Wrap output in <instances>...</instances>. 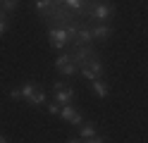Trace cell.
<instances>
[{"label":"cell","instance_id":"cell-19","mask_svg":"<svg viewBox=\"0 0 148 143\" xmlns=\"http://www.w3.org/2000/svg\"><path fill=\"white\" fill-rule=\"evenodd\" d=\"M84 143H105V141L100 138V136H96V138H91V141H84Z\"/></svg>","mask_w":148,"mask_h":143},{"label":"cell","instance_id":"cell-10","mask_svg":"<svg viewBox=\"0 0 148 143\" xmlns=\"http://www.w3.org/2000/svg\"><path fill=\"white\" fill-rule=\"evenodd\" d=\"M91 36H93V41H105V38L112 36V26L110 24H93L91 26Z\"/></svg>","mask_w":148,"mask_h":143},{"label":"cell","instance_id":"cell-12","mask_svg":"<svg viewBox=\"0 0 148 143\" xmlns=\"http://www.w3.org/2000/svg\"><path fill=\"white\" fill-rule=\"evenodd\" d=\"M98 136V127L93 122L91 124H84V127H81V131H79V138H86V141H91V138H96Z\"/></svg>","mask_w":148,"mask_h":143},{"label":"cell","instance_id":"cell-13","mask_svg":"<svg viewBox=\"0 0 148 143\" xmlns=\"http://www.w3.org/2000/svg\"><path fill=\"white\" fill-rule=\"evenodd\" d=\"M91 88H93V93L98 95V98H105V95H108V83L103 81V79H96V81H91Z\"/></svg>","mask_w":148,"mask_h":143},{"label":"cell","instance_id":"cell-9","mask_svg":"<svg viewBox=\"0 0 148 143\" xmlns=\"http://www.w3.org/2000/svg\"><path fill=\"white\" fill-rule=\"evenodd\" d=\"M60 117L67 122V124H74V127H81V122H84V119H81V112H79V110H74L72 105H69V107H62Z\"/></svg>","mask_w":148,"mask_h":143},{"label":"cell","instance_id":"cell-14","mask_svg":"<svg viewBox=\"0 0 148 143\" xmlns=\"http://www.w3.org/2000/svg\"><path fill=\"white\" fill-rule=\"evenodd\" d=\"M34 7H36V12H41V14H45V12H50V7H53V3H50V0H36V3H34Z\"/></svg>","mask_w":148,"mask_h":143},{"label":"cell","instance_id":"cell-7","mask_svg":"<svg viewBox=\"0 0 148 143\" xmlns=\"http://www.w3.org/2000/svg\"><path fill=\"white\" fill-rule=\"evenodd\" d=\"M38 88H41V86H36V83H31V81H29V83H24L22 88H12V91H10V95H12L14 100H22V98H24L26 103H29V100L34 98V93L38 91Z\"/></svg>","mask_w":148,"mask_h":143},{"label":"cell","instance_id":"cell-1","mask_svg":"<svg viewBox=\"0 0 148 143\" xmlns=\"http://www.w3.org/2000/svg\"><path fill=\"white\" fill-rule=\"evenodd\" d=\"M67 34L72 38V43L74 48H81V45H91L93 43V36H91V26L86 24H79V22H74L67 26Z\"/></svg>","mask_w":148,"mask_h":143},{"label":"cell","instance_id":"cell-20","mask_svg":"<svg viewBox=\"0 0 148 143\" xmlns=\"http://www.w3.org/2000/svg\"><path fill=\"white\" fill-rule=\"evenodd\" d=\"M67 143H84V141H77V138H74V141H67Z\"/></svg>","mask_w":148,"mask_h":143},{"label":"cell","instance_id":"cell-6","mask_svg":"<svg viewBox=\"0 0 148 143\" xmlns=\"http://www.w3.org/2000/svg\"><path fill=\"white\" fill-rule=\"evenodd\" d=\"M55 69H58L60 74H64V76H74L79 67H77V62L72 60L69 53H64V55H60L58 60H55Z\"/></svg>","mask_w":148,"mask_h":143},{"label":"cell","instance_id":"cell-15","mask_svg":"<svg viewBox=\"0 0 148 143\" xmlns=\"http://www.w3.org/2000/svg\"><path fill=\"white\" fill-rule=\"evenodd\" d=\"M17 7H19V3H17V0H5V3H0V10H3L5 14H7V12H14Z\"/></svg>","mask_w":148,"mask_h":143},{"label":"cell","instance_id":"cell-18","mask_svg":"<svg viewBox=\"0 0 148 143\" xmlns=\"http://www.w3.org/2000/svg\"><path fill=\"white\" fill-rule=\"evenodd\" d=\"M48 112H53V114H60V112H62V107H60L58 103H48Z\"/></svg>","mask_w":148,"mask_h":143},{"label":"cell","instance_id":"cell-21","mask_svg":"<svg viewBox=\"0 0 148 143\" xmlns=\"http://www.w3.org/2000/svg\"><path fill=\"white\" fill-rule=\"evenodd\" d=\"M0 143H5V138H3V136H0Z\"/></svg>","mask_w":148,"mask_h":143},{"label":"cell","instance_id":"cell-8","mask_svg":"<svg viewBox=\"0 0 148 143\" xmlns=\"http://www.w3.org/2000/svg\"><path fill=\"white\" fill-rule=\"evenodd\" d=\"M69 55H72V60L77 62V67H79V64H84L88 57H93L96 50H93L91 45H81V48H74V50H69Z\"/></svg>","mask_w":148,"mask_h":143},{"label":"cell","instance_id":"cell-2","mask_svg":"<svg viewBox=\"0 0 148 143\" xmlns=\"http://www.w3.org/2000/svg\"><path fill=\"white\" fill-rule=\"evenodd\" d=\"M79 72L84 74L88 81L103 79V62H100V57H98V55H93V57H88L84 64H79Z\"/></svg>","mask_w":148,"mask_h":143},{"label":"cell","instance_id":"cell-4","mask_svg":"<svg viewBox=\"0 0 148 143\" xmlns=\"http://www.w3.org/2000/svg\"><path fill=\"white\" fill-rule=\"evenodd\" d=\"M48 41H50V48H58V50H62V48H67L72 43V38L67 34V29L62 26H50L48 29Z\"/></svg>","mask_w":148,"mask_h":143},{"label":"cell","instance_id":"cell-5","mask_svg":"<svg viewBox=\"0 0 148 143\" xmlns=\"http://www.w3.org/2000/svg\"><path fill=\"white\" fill-rule=\"evenodd\" d=\"M72 100H74V88L62 86V81H55V103L60 107H69Z\"/></svg>","mask_w":148,"mask_h":143},{"label":"cell","instance_id":"cell-11","mask_svg":"<svg viewBox=\"0 0 148 143\" xmlns=\"http://www.w3.org/2000/svg\"><path fill=\"white\" fill-rule=\"evenodd\" d=\"M64 10H74V12H79V14H88V5L91 3H81V0H64V3H60Z\"/></svg>","mask_w":148,"mask_h":143},{"label":"cell","instance_id":"cell-16","mask_svg":"<svg viewBox=\"0 0 148 143\" xmlns=\"http://www.w3.org/2000/svg\"><path fill=\"white\" fill-rule=\"evenodd\" d=\"M43 103H45V93H43V88H38V91L34 93V98L29 100V105H34V107H36V105H43Z\"/></svg>","mask_w":148,"mask_h":143},{"label":"cell","instance_id":"cell-3","mask_svg":"<svg viewBox=\"0 0 148 143\" xmlns=\"http://www.w3.org/2000/svg\"><path fill=\"white\" fill-rule=\"evenodd\" d=\"M112 14H115V5L112 3H96V5H91V10H88V17L93 19L96 24H105Z\"/></svg>","mask_w":148,"mask_h":143},{"label":"cell","instance_id":"cell-17","mask_svg":"<svg viewBox=\"0 0 148 143\" xmlns=\"http://www.w3.org/2000/svg\"><path fill=\"white\" fill-rule=\"evenodd\" d=\"M7 26H10V24H7V14L3 12V10H0V36L7 31Z\"/></svg>","mask_w":148,"mask_h":143}]
</instances>
